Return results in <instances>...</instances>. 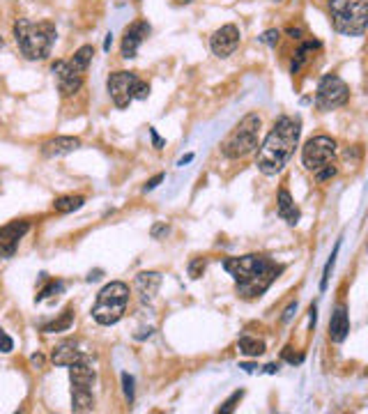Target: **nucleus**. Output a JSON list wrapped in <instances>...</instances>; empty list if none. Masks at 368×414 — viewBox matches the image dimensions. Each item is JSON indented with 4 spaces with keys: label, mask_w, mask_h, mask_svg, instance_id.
<instances>
[{
    "label": "nucleus",
    "mask_w": 368,
    "mask_h": 414,
    "mask_svg": "<svg viewBox=\"0 0 368 414\" xmlns=\"http://www.w3.org/2000/svg\"><path fill=\"white\" fill-rule=\"evenodd\" d=\"M30 230L28 221H12L0 228V258H12L19 248V242Z\"/></svg>",
    "instance_id": "obj_13"
},
{
    "label": "nucleus",
    "mask_w": 368,
    "mask_h": 414,
    "mask_svg": "<svg viewBox=\"0 0 368 414\" xmlns=\"http://www.w3.org/2000/svg\"><path fill=\"white\" fill-rule=\"evenodd\" d=\"M150 33H152V28H150L147 21H134V24L125 30L122 35V44H120V51H122V58L131 60L136 58L141 44L147 40Z\"/></svg>",
    "instance_id": "obj_12"
},
{
    "label": "nucleus",
    "mask_w": 368,
    "mask_h": 414,
    "mask_svg": "<svg viewBox=\"0 0 368 414\" xmlns=\"http://www.w3.org/2000/svg\"><path fill=\"white\" fill-rule=\"evenodd\" d=\"M95 410V394L93 389H72V412L83 414Z\"/></svg>",
    "instance_id": "obj_20"
},
{
    "label": "nucleus",
    "mask_w": 368,
    "mask_h": 414,
    "mask_svg": "<svg viewBox=\"0 0 368 414\" xmlns=\"http://www.w3.org/2000/svg\"><path fill=\"white\" fill-rule=\"evenodd\" d=\"M99 278H102V269H95V272H90V274H88L86 281H88V283H93V281H99Z\"/></svg>",
    "instance_id": "obj_40"
},
{
    "label": "nucleus",
    "mask_w": 368,
    "mask_h": 414,
    "mask_svg": "<svg viewBox=\"0 0 368 414\" xmlns=\"http://www.w3.org/2000/svg\"><path fill=\"white\" fill-rule=\"evenodd\" d=\"M237 348H239V352H242L244 357H253V359H258L260 355H265L267 345H265V341H260V338H253V336H239Z\"/></svg>",
    "instance_id": "obj_21"
},
{
    "label": "nucleus",
    "mask_w": 368,
    "mask_h": 414,
    "mask_svg": "<svg viewBox=\"0 0 368 414\" xmlns=\"http://www.w3.org/2000/svg\"><path fill=\"white\" fill-rule=\"evenodd\" d=\"M122 391H125V398H127V401H129V405H131L134 398H136V394H134V375L122 373Z\"/></svg>",
    "instance_id": "obj_31"
},
{
    "label": "nucleus",
    "mask_w": 368,
    "mask_h": 414,
    "mask_svg": "<svg viewBox=\"0 0 368 414\" xmlns=\"http://www.w3.org/2000/svg\"><path fill=\"white\" fill-rule=\"evenodd\" d=\"M88 355H83L79 348H77V343L74 341H65V343H60L54 348V352H51V361H54L56 366H72V364H77V361L81 359H86Z\"/></svg>",
    "instance_id": "obj_19"
},
{
    "label": "nucleus",
    "mask_w": 368,
    "mask_h": 414,
    "mask_svg": "<svg viewBox=\"0 0 368 414\" xmlns=\"http://www.w3.org/2000/svg\"><path fill=\"white\" fill-rule=\"evenodd\" d=\"M150 97V83H145V81H138V86H136V99H147Z\"/></svg>",
    "instance_id": "obj_37"
},
{
    "label": "nucleus",
    "mask_w": 368,
    "mask_h": 414,
    "mask_svg": "<svg viewBox=\"0 0 368 414\" xmlns=\"http://www.w3.org/2000/svg\"><path fill=\"white\" fill-rule=\"evenodd\" d=\"M173 3H175V5H189L191 0H173Z\"/></svg>",
    "instance_id": "obj_48"
},
{
    "label": "nucleus",
    "mask_w": 368,
    "mask_h": 414,
    "mask_svg": "<svg viewBox=\"0 0 368 414\" xmlns=\"http://www.w3.org/2000/svg\"><path fill=\"white\" fill-rule=\"evenodd\" d=\"M223 269L235 281L237 295L251 302V299L262 297L269 290L276 278L283 274V265H276L272 258L258 253L239 255V258H226L223 260Z\"/></svg>",
    "instance_id": "obj_1"
},
{
    "label": "nucleus",
    "mask_w": 368,
    "mask_h": 414,
    "mask_svg": "<svg viewBox=\"0 0 368 414\" xmlns=\"http://www.w3.org/2000/svg\"><path fill=\"white\" fill-rule=\"evenodd\" d=\"M12 350H14V341H12V336L7 334L5 329H0V352H3V355H10Z\"/></svg>",
    "instance_id": "obj_34"
},
{
    "label": "nucleus",
    "mask_w": 368,
    "mask_h": 414,
    "mask_svg": "<svg viewBox=\"0 0 368 414\" xmlns=\"http://www.w3.org/2000/svg\"><path fill=\"white\" fill-rule=\"evenodd\" d=\"M239 40H242L239 28L235 24H226L209 37V51H212L216 58H230L237 51Z\"/></svg>",
    "instance_id": "obj_11"
},
{
    "label": "nucleus",
    "mask_w": 368,
    "mask_h": 414,
    "mask_svg": "<svg viewBox=\"0 0 368 414\" xmlns=\"http://www.w3.org/2000/svg\"><path fill=\"white\" fill-rule=\"evenodd\" d=\"M63 290H65L63 281H49V283L40 290V295L35 297V302H44V299L54 297V295H58V292H63Z\"/></svg>",
    "instance_id": "obj_27"
},
{
    "label": "nucleus",
    "mask_w": 368,
    "mask_h": 414,
    "mask_svg": "<svg viewBox=\"0 0 368 414\" xmlns=\"http://www.w3.org/2000/svg\"><path fill=\"white\" fill-rule=\"evenodd\" d=\"M129 304V288L122 281H113L109 285H104L97 295V302L93 306V318L97 325L111 327L115 322L122 320V315Z\"/></svg>",
    "instance_id": "obj_6"
},
{
    "label": "nucleus",
    "mask_w": 368,
    "mask_h": 414,
    "mask_svg": "<svg viewBox=\"0 0 368 414\" xmlns=\"http://www.w3.org/2000/svg\"><path fill=\"white\" fill-rule=\"evenodd\" d=\"M83 202H86L83 196H60V198L54 200V209L60 214H70L83 207Z\"/></svg>",
    "instance_id": "obj_25"
},
{
    "label": "nucleus",
    "mask_w": 368,
    "mask_h": 414,
    "mask_svg": "<svg viewBox=\"0 0 368 414\" xmlns=\"http://www.w3.org/2000/svg\"><path fill=\"white\" fill-rule=\"evenodd\" d=\"M51 74H54L58 93L63 97H74L81 88H83L86 74L77 72L67 60H56V63L51 65Z\"/></svg>",
    "instance_id": "obj_10"
},
{
    "label": "nucleus",
    "mask_w": 368,
    "mask_h": 414,
    "mask_svg": "<svg viewBox=\"0 0 368 414\" xmlns=\"http://www.w3.org/2000/svg\"><path fill=\"white\" fill-rule=\"evenodd\" d=\"M141 77L136 72H113L106 81V90L111 102L115 104V109L125 111L129 109V104L136 99V86Z\"/></svg>",
    "instance_id": "obj_8"
},
{
    "label": "nucleus",
    "mask_w": 368,
    "mask_h": 414,
    "mask_svg": "<svg viewBox=\"0 0 368 414\" xmlns=\"http://www.w3.org/2000/svg\"><path fill=\"white\" fill-rule=\"evenodd\" d=\"M93 58H95V47H93V44H86V47H81V49L77 51V54H74L70 60H67V63H70L77 72L86 74L88 67H90V63H93Z\"/></svg>",
    "instance_id": "obj_23"
},
{
    "label": "nucleus",
    "mask_w": 368,
    "mask_h": 414,
    "mask_svg": "<svg viewBox=\"0 0 368 414\" xmlns=\"http://www.w3.org/2000/svg\"><path fill=\"white\" fill-rule=\"evenodd\" d=\"M134 288L138 292V299L143 304H152L157 292L161 288V274L159 272H141L134 281Z\"/></svg>",
    "instance_id": "obj_15"
},
{
    "label": "nucleus",
    "mask_w": 368,
    "mask_h": 414,
    "mask_svg": "<svg viewBox=\"0 0 368 414\" xmlns=\"http://www.w3.org/2000/svg\"><path fill=\"white\" fill-rule=\"evenodd\" d=\"M276 212H279V216L288 225H297L299 219H302V212H299V207L295 205V200H292L288 189H279V196H276Z\"/></svg>",
    "instance_id": "obj_18"
},
{
    "label": "nucleus",
    "mask_w": 368,
    "mask_h": 414,
    "mask_svg": "<svg viewBox=\"0 0 368 414\" xmlns=\"http://www.w3.org/2000/svg\"><path fill=\"white\" fill-rule=\"evenodd\" d=\"M350 99V88L339 74H325L318 83V93H315V106L320 111H334L345 106Z\"/></svg>",
    "instance_id": "obj_7"
},
{
    "label": "nucleus",
    "mask_w": 368,
    "mask_h": 414,
    "mask_svg": "<svg viewBox=\"0 0 368 414\" xmlns=\"http://www.w3.org/2000/svg\"><path fill=\"white\" fill-rule=\"evenodd\" d=\"M163 180H166V175H163V173H159V175H154L152 180H147V182H145V186H143V191H154L157 189V186H159L161 182H163Z\"/></svg>",
    "instance_id": "obj_36"
},
{
    "label": "nucleus",
    "mask_w": 368,
    "mask_h": 414,
    "mask_svg": "<svg viewBox=\"0 0 368 414\" xmlns=\"http://www.w3.org/2000/svg\"><path fill=\"white\" fill-rule=\"evenodd\" d=\"M299 138H302V120L297 116H281L276 120L272 132L262 141V145L255 148L258 150L255 166H258L262 175H279L295 154Z\"/></svg>",
    "instance_id": "obj_2"
},
{
    "label": "nucleus",
    "mask_w": 368,
    "mask_h": 414,
    "mask_svg": "<svg viewBox=\"0 0 368 414\" xmlns=\"http://www.w3.org/2000/svg\"><path fill=\"white\" fill-rule=\"evenodd\" d=\"M150 136H152V145H154L157 150H161V148H163V141L159 138V134H157L154 127H150Z\"/></svg>",
    "instance_id": "obj_38"
},
{
    "label": "nucleus",
    "mask_w": 368,
    "mask_h": 414,
    "mask_svg": "<svg viewBox=\"0 0 368 414\" xmlns=\"http://www.w3.org/2000/svg\"><path fill=\"white\" fill-rule=\"evenodd\" d=\"M0 47H3V37H0Z\"/></svg>",
    "instance_id": "obj_49"
},
{
    "label": "nucleus",
    "mask_w": 368,
    "mask_h": 414,
    "mask_svg": "<svg viewBox=\"0 0 368 414\" xmlns=\"http://www.w3.org/2000/svg\"><path fill=\"white\" fill-rule=\"evenodd\" d=\"M70 368V380H72V389H93L95 380H97V371L90 364V357L77 361V364L67 366Z\"/></svg>",
    "instance_id": "obj_14"
},
{
    "label": "nucleus",
    "mask_w": 368,
    "mask_h": 414,
    "mask_svg": "<svg viewBox=\"0 0 368 414\" xmlns=\"http://www.w3.org/2000/svg\"><path fill=\"white\" fill-rule=\"evenodd\" d=\"M332 28L345 37H362L368 28V0H329Z\"/></svg>",
    "instance_id": "obj_4"
},
{
    "label": "nucleus",
    "mask_w": 368,
    "mask_h": 414,
    "mask_svg": "<svg viewBox=\"0 0 368 414\" xmlns=\"http://www.w3.org/2000/svg\"><path fill=\"white\" fill-rule=\"evenodd\" d=\"M339 248H341V242H336L334 251H332V255H329V260H327V265H325V272H322V281H320V290L322 292H325L327 285H329V276H332V269L336 265V255H339Z\"/></svg>",
    "instance_id": "obj_26"
},
{
    "label": "nucleus",
    "mask_w": 368,
    "mask_h": 414,
    "mask_svg": "<svg viewBox=\"0 0 368 414\" xmlns=\"http://www.w3.org/2000/svg\"><path fill=\"white\" fill-rule=\"evenodd\" d=\"M111 44H113V33H109L106 40H104V51H111Z\"/></svg>",
    "instance_id": "obj_43"
},
{
    "label": "nucleus",
    "mask_w": 368,
    "mask_h": 414,
    "mask_svg": "<svg viewBox=\"0 0 368 414\" xmlns=\"http://www.w3.org/2000/svg\"><path fill=\"white\" fill-rule=\"evenodd\" d=\"M205 267H207V260L205 258H193L189 262V276L191 278H200L205 274Z\"/></svg>",
    "instance_id": "obj_30"
},
{
    "label": "nucleus",
    "mask_w": 368,
    "mask_h": 414,
    "mask_svg": "<svg viewBox=\"0 0 368 414\" xmlns=\"http://www.w3.org/2000/svg\"><path fill=\"white\" fill-rule=\"evenodd\" d=\"M244 394H246V391L244 389H237V391H232V396L228 398V401L226 403H223L221 405V408L219 410H216V412H219V414H230V412H235V408H237V403L239 401H242V398H244Z\"/></svg>",
    "instance_id": "obj_28"
},
{
    "label": "nucleus",
    "mask_w": 368,
    "mask_h": 414,
    "mask_svg": "<svg viewBox=\"0 0 368 414\" xmlns=\"http://www.w3.org/2000/svg\"><path fill=\"white\" fill-rule=\"evenodd\" d=\"M265 373H269V375L279 373V364H267V366H265Z\"/></svg>",
    "instance_id": "obj_44"
},
{
    "label": "nucleus",
    "mask_w": 368,
    "mask_h": 414,
    "mask_svg": "<svg viewBox=\"0 0 368 414\" xmlns=\"http://www.w3.org/2000/svg\"><path fill=\"white\" fill-rule=\"evenodd\" d=\"M309 320H311V327H315V322H318V311H315V306H311V311H309Z\"/></svg>",
    "instance_id": "obj_42"
},
{
    "label": "nucleus",
    "mask_w": 368,
    "mask_h": 414,
    "mask_svg": "<svg viewBox=\"0 0 368 414\" xmlns=\"http://www.w3.org/2000/svg\"><path fill=\"white\" fill-rule=\"evenodd\" d=\"M288 35L292 40H302V28H288Z\"/></svg>",
    "instance_id": "obj_41"
},
{
    "label": "nucleus",
    "mask_w": 368,
    "mask_h": 414,
    "mask_svg": "<svg viewBox=\"0 0 368 414\" xmlns=\"http://www.w3.org/2000/svg\"><path fill=\"white\" fill-rule=\"evenodd\" d=\"M14 40L28 60H47L58 40V30L51 21H37L35 24L30 19H19L14 24Z\"/></svg>",
    "instance_id": "obj_3"
},
{
    "label": "nucleus",
    "mask_w": 368,
    "mask_h": 414,
    "mask_svg": "<svg viewBox=\"0 0 368 414\" xmlns=\"http://www.w3.org/2000/svg\"><path fill=\"white\" fill-rule=\"evenodd\" d=\"M281 359L283 361H288V364H292V366H299L304 361V355L302 352H295V348H283V352H281Z\"/></svg>",
    "instance_id": "obj_29"
},
{
    "label": "nucleus",
    "mask_w": 368,
    "mask_h": 414,
    "mask_svg": "<svg viewBox=\"0 0 368 414\" xmlns=\"http://www.w3.org/2000/svg\"><path fill=\"white\" fill-rule=\"evenodd\" d=\"M74 325V308L67 306L63 313H60V318L49 322V325H44V334H58V331H70V327Z\"/></svg>",
    "instance_id": "obj_24"
},
{
    "label": "nucleus",
    "mask_w": 368,
    "mask_h": 414,
    "mask_svg": "<svg viewBox=\"0 0 368 414\" xmlns=\"http://www.w3.org/2000/svg\"><path fill=\"white\" fill-rule=\"evenodd\" d=\"M258 40L262 44H267V47H276V44H279V40H281V33L276 28H269V30H265V33L258 37Z\"/></svg>",
    "instance_id": "obj_32"
},
{
    "label": "nucleus",
    "mask_w": 368,
    "mask_h": 414,
    "mask_svg": "<svg viewBox=\"0 0 368 414\" xmlns=\"http://www.w3.org/2000/svg\"><path fill=\"white\" fill-rule=\"evenodd\" d=\"M322 44L318 42V40H309V42H302V47L297 49V54H295V58H292V65H290V72L292 74H297L302 67L309 63V58H311V54H313V49H320Z\"/></svg>",
    "instance_id": "obj_22"
},
{
    "label": "nucleus",
    "mask_w": 368,
    "mask_h": 414,
    "mask_svg": "<svg viewBox=\"0 0 368 414\" xmlns=\"http://www.w3.org/2000/svg\"><path fill=\"white\" fill-rule=\"evenodd\" d=\"M33 361H35L37 366H40L42 364V355H33Z\"/></svg>",
    "instance_id": "obj_47"
},
{
    "label": "nucleus",
    "mask_w": 368,
    "mask_h": 414,
    "mask_svg": "<svg viewBox=\"0 0 368 414\" xmlns=\"http://www.w3.org/2000/svg\"><path fill=\"white\" fill-rule=\"evenodd\" d=\"M295 313H297V302H292V304H290V306H288V308H285V311H283V318H281V320H283V322H288V320H290V318H292V315H295Z\"/></svg>",
    "instance_id": "obj_39"
},
{
    "label": "nucleus",
    "mask_w": 368,
    "mask_h": 414,
    "mask_svg": "<svg viewBox=\"0 0 368 414\" xmlns=\"http://www.w3.org/2000/svg\"><path fill=\"white\" fill-rule=\"evenodd\" d=\"M81 148V138L77 136H56L47 141L42 145V154L47 157V159H58V157H67L72 154L74 150Z\"/></svg>",
    "instance_id": "obj_16"
},
{
    "label": "nucleus",
    "mask_w": 368,
    "mask_h": 414,
    "mask_svg": "<svg viewBox=\"0 0 368 414\" xmlns=\"http://www.w3.org/2000/svg\"><path fill=\"white\" fill-rule=\"evenodd\" d=\"M334 157H336V141L332 136H313L302 148V164L309 173H315L322 166L332 164Z\"/></svg>",
    "instance_id": "obj_9"
},
{
    "label": "nucleus",
    "mask_w": 368,
    "mask_h": 414,
    "mask_svg": "<svg viewBox=\"0 0 368 414\" xmlns=\"http://www.w3.org/2000/svg\"><path fill=\"white\" fill-rule=\"evenodd\" d=\"M170 232V225L168 223H154L152 225V230H150V235H152V239H159V237H163V235H168Z\"/></svg>",
    "instance_id": "obj_35"
},
{
    "label": "nucleus",
    "mask_w": 368,
    "mask_h": 414,
    "mask_svg": "<svg viewBox=\"0 0 368 414\" xmlns=\"http://www.w3.org/2000/svg\"><path fill=\"white\" fill-rule=\"evenodd\" d=\"M336 173H339V168H336L334 164H327V166H322L320 170H315L313 175L318 177V182H325V180H332V177H336Z\"/></svg>",
    "instance_id": "obj_33"
},
{
    "label": "nucleus",
    "mask_w": 368,
    "mask_h": 414,
    "mask_svg": "<svg viewBox=\"0 0 368 414\" xmlns=\"http://www.w3.org/2000/svg\"><path fill=\"white\" fill-rule=\"evenodd\" d=\"M193 159V154H186V157H182V159L177 161V166H184V164H189Z\"/></svg>",
    "instance_id": "obj_46"
},
{
    "label": "nucleus",
    "mask_w": 368,
    "mask_h": 414,
    "mask_svg": "<svg viewBox=\"0 0 368 414\" xmlns=\"http://www.w3.org/2000/svg\"><path fill=\"white\" fill-rule=\"evenodd\" d=\"M239 368H242V371H246V373H255V364H239Z\"/></svg>",
    "instance_id": "obj_45"
},
{
    "label": "nucleus",
    "mask_w": 368,
    "mask_h": 414,
    "mask_svg": "<svg viewBox=\"0 0 368 414\" xmlns=\"http://www.w3.org/2000/svg\"><path fill=\"white\" fill-rule=\"evenodd\" d=\"M350 334V318L345 304H339L334 308L332 318H329V338L332 343H343Z\"/></svg>",
    "instance_id": "obj_17"
},
{
    "label": "nucleus",
    "mask_w": 368,
    "mask_h": 414,
    "mask_svg": "<svg viewBox=\"0 0 368 414\" xmlns=\"http://www.w3.org/2000/svg\"><path fill=\"white\" fill-rule=\"evenodd\" d=\"M258 132H260V116L258 113H246L239 122L232 127L221 143V154L226 159H244L258 148Z\"/></svg>",
    "instance_id": "obj_5"
}]
</instances>
